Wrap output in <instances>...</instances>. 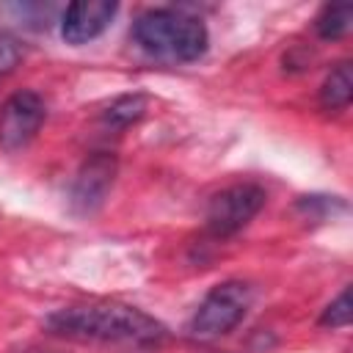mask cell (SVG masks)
<instances>
[{"mask_svg": "<svg viewBox=\"0 0 353 353\" xmlns=\"http://www.w3.org/2000/svg\"><path fill=\"white\" fill-rule=\"evenodd\" d=\"M44 328L55 336L80 342H157L165 336V325L152 314L127 303H80L63 306L44 320Z\"/></svg>", "mask_w": 353, "mask_h": 353, "instance_id": "1", "label": "cell"}, {"mask_svg": "<svg viewBox=\"0 0 353 353\" xmlns=\"http://www.w3.org/2000/svg\"><path fill=\"white\" fill-rule=\"evenodd\" d=\"M132 39L146 55L171 63L199 61L210 44L207 25L179 8L143 11L132 25Z\"/></svg>", "mask_w": 353, "mask_h": 353, "instance_id": "2", "label": "cell"}, {"mask_svg": "<svg viewBox=\"0 0 353 353\" xmlns=\"http://www.w3.org/2000/svg\"><path fill=\"white\" fill-rule=\"evenodd\" d=\"M248 306H251V287L245 281L215 284L193 312L188 331L196 339H218L245 317Z\"/></svg>", "mask_w": 353, "mask_h": 353, "instance_id": "3", "label": "cell"}, {"mask_svg": "<svg viewBox=\"0 0 353 353\" xmlns=\"http://www.w3.org/2000/svg\"><path fill=\"white\" fill-rule=\"evenodd\" d=\"M265 199H268L265 190L254 182L232 185V188L215 193L207 204V229H210V234H215V237L237 234L265 207Z\"/></svg>", "mask_w": 353, "mask_h": 353, "instance_id": "4", "label": "cell"}, {"mask_svg": "<svg viewBox=\"0 0 353 353\" xmlns=\"http://www.w3.org/2000/svg\"><path fill=\"white\" fill-rule=\"evenodd\" d=\"M44 99L36 91H17L6 99L3 110H0V146L6 152H17L25 149L41 121H44Z\"/></svg>", "mask_w": 353, "mask_h": 353, "instance_id": "5", "label": "cell"}, {"mask_svg": "<svg viewBox=\"0 0 353 353\" xmlns=\"http://www.w3.org/2000/svg\"><path fill=\"white\" fill-rule=\"evenodd\" d=\"M113 176H116V157L113 154H105V152H97L91 154L77 176H74V185H72V207L77 212H94L102 207L110 185H113Z\"/></svg>", "mask_w": 353, "mask_h": 353, "instance_id": "6", "label": "cell"}, {"mask_svg": "<svg viewBox=\"0 0 353 353\" xmlns=\"http://www.w3.org/2000/svg\"><path fill=\"white\" fill-rule=\"evenodd\" d=\"M119 6L108 3V0H77L69 3L63 17H61V36L69 44H85L94 41L97 36H102L108 30V25L113 22Z\"/></svg>", "mask_w": 353, "mask_h": 353, "instance_id": "7", "label": "cell"}, {"mask_svg": "<svg viewBox=\"0 0 353 353\" xmlns=\"http://www.w3.org/2000/svg\"><path fill=\"white\" fill-rule=\"evenodd\" d=\"M353 97V74L350 63H336L320 85V105L323 110H345Z\"/></svg>", "mask_w": 353, "mask_h": 353, "instance_id": "8", "label": "cell"}, {"mask_svg": "<svg viewBox=\"0 0 353 353\" xmlns=\"http://www.w3.org/2000/svg\"><path fill=\"white\" fill-rule=\"evenodd\" d=\"M353 22V6L350 3H336V6H325L320 11V17L314 19V30L320 39L331 41V39H339L342 33H347Z\"/></svg>", "mask_w": 353, "mask_h": 353, "instance_id": "9", "label": "cell"}, {"mask_svg": "<svg viewBox=\"0 0 353 353\" xmlns=\"http://www.w3.org/2000/svg\"><path fill=\"white\" fill-rule=\"evenodd\" d=\"M146 113V97L141 94H130V97H119L108 110H105V121L110 127H130L135 124L141 116Z\"/></svg>", "mask_w": 353, "mask_h": 353, "instance_id": "10", "label": "cell"}, {"mask_svg": "<svg viewBox=\"0 0 353 353\" xmlns=\"http://www.w3.org/2000/svg\"><path fill=\"white\" fill-rule=\"evenodd\" d=\"M350 290L345 287L339 295H336V301H331L328 306H325V312H323V317H320V325H325V328H345L347 323H350Z\"/></svg>", "mask_w": 353, "mask_h": 353, "instance_id": "11", "label": "cell"}, {"mask_svg": "<svg viewBox=\"0 0 353 353\" xmlns=\"http://www.w3.org/2000/svg\"><path fill=\"white\" fill-rule=\"evenodd\" d=\"M22 58V44L17 36L0 30V77H6L8 72H14V66Z\"/></svg>", "mask_w": 353, "mask_h": 353, "instance_id": "12", "label": "cell"}, {"mask_svg": "<svg viewBox=\"0 0 353 353\" xmlns=\"http://www.w3.org/2000/svg\"><path fill=\"white\" fill-rule=\"evenodd\" d=\"M25 353H58V350H50V347H30V350H25Z\"/></svg>", "mask_w": 353, "mask_h": 353, "instance_id": "13", "label": "cell"}]
</instances>
